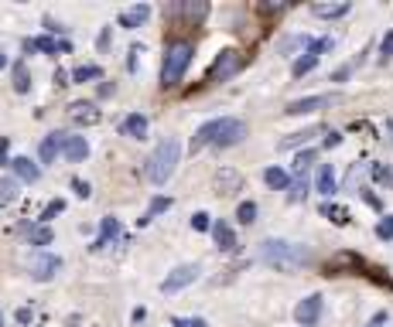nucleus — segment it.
Masks as SVG:
<instances>
[{
  "instance_id": "f257e3e1",
  "label": "nucleus",
  "mask_w": 393,
  "mask_h": 327,
  "mask_svg": "<svg viewBox=\"0 0 393 327\" xmlns=\"http://www.w3.org/2000/svg\"><path fill=\"white\" fill-rule=\"evenodd\" d=\"M260 259L274 269H281V273H294L301 266L312 263V252L298 246V242H284V239H267L264 246H260Z\"/></svg>"
},
{
  "instance_id": "f03ea898",
  "label": "nucleus",
  "mask_w": 393,
  "mask_h": 327,
  "mask_svg": "<svg viewBox=\"0 0 393 327\" xmlns=\"http://www.w3.org/2000/svg\"><path fill=\"white\" fill-rule=\"evenodd\" d=\"M178 160H181V143L174 140V137H164V140L154 147V154L147 157V181L151 185H168V177L178 171Z\"/></svg>"
},
{
  "instance_id": "7ed1b4c3",
  "label": "nucleus",
  "mask_w": 393,
  "mask_h": 327,
  "mask_svg": "<svg viewBox=\"0 0 393 327\" xmlns=\"http://www.w3.org/2000/svg\"><path fill=\"white\" fill-rule=\"evenodd\" d=\"M191 55H195V45L191 41H168L164 45V65H161V85H178L181 78H185V72H189L191 65Z\"/></svg>"
},
{
  "instance_id": "20e7f679",
  "label": "nucleus",
  "mask_w": 393,
  "mask_h": 327,
  "mask_svg": "<svg viewBox=\"0 0 393 327\" xmlns=\"http://www.w3.org/2000/svg\"><path fill=\"white\" fill-rule=\"evenodd\" d=\"M239 68H243V55L233 51V48H226V51L216 55V62L209 68V82H226V78H233Z\"/></svg>"
},
{
  "instance_id": "39448f33",
  "label": "nucleus",
  "mask_w": 393,
  "mask_h": 327,
  "mask_svg": "<svg viewBox=\"0 0 393 327\" xmlns=\"http://www.w3.org/2000/svg\"><path fill=\"white\" fill-rule=\"evenodd\" d=\"M199 273H202V269H199V266H195V263H185V266H178L174 273H168V280L161 283V294H164V296H171V294H181L185 286H191V283L199 280Z\"/></svg>"
},
{
  "instance_id": "423d86ee",
  "label": "nucleus",
  "mask_w": 393,
  "mask_h": 327,
  "mask_svg": "<svg viewBox=\"0 0 393 327\" xmlns=\"http://www.w3.org/2000/svg\"><path fill=\"white\" fill-rule=\"evenodd\" d=\"M322 311H325L322 294H312V296H304L298 307H294V321H298L301 327H314V324H318V317H322Z\"/></svg>"
},
{
  "instance_id": "0eeeda50",
  "label": "nucleus",
  "mask_w": 393,
  "mask_h": 327,
  "mask_svg": "<svg viewBox=\"0 0 393 327\" xmlns=\"http://www.w3.org/2000/svg\"><path fill=\"white\" fill-rule=\"evenodd\" d=\"M243 137H247V123L233 120V116H222V126H219V133H216V147H236Z\"/></svg>"
},
{
  "instance_id": "6e6552de",
  "label": "nucleus",
  "mask_w": 393,
  "mask_h": 327,
  "mask_svg": "<svg viewBox=\"0 0 393 327\" xmlns=\"http://www.w3.org/2000/svg\"><path fill=\"white\" fill-rule=\"evenodd\" d=\"M62 269V259L59 256H51V252H41V256H34L31 259V280L38 283H48L55 273Z\"/></svg>"
},
{
  "instance_id": "1a4fd4ad",
  "label": "nucleus",
  "mask_w": 393,
  "mask_h": 327,
  "mask_svg": "<svg viewBox=\"0 0 393 327\" xmlns=\"http://www.w3.org/2000/svg\"><path fill=\"white\" fill-rule=\"evenodd\" d=\"M59 150L65 154V160H86L89 157V143H86V137H65V133H59Z\"/></svg>"
},
{
  "instance_id": "9d476101",
  "label": "nucleus",
  "mask_w": 393,
  "mask_h": 327,
  "mask_svg": "<svg viewBox=\"0 0 393 327\" xmlns=\"http://www.w3.org/2000/svg\"><path fill=\"white\" fill-rule=\"evenodd\" d=\"M332 95H308V99H294V103H287V116H304V113H314V109L329 106Z\"/></svg>"
},
{
  "instance_id": "9b49d317",
  "label": "nucleus",
  "mask_w": 393,
  "mask_h": 327,
  "mask_svg": "<svg viewBox=\"0 0 393 327\" xmlns=\"http://www.w3.org/2000/svg\"><path fill=\"white\" fill-rule=\"evenodd\" d=\"M222 120H209V123L199 126V133L191 137V150H202L205 143H216V133H219Z\"/></svg>"
},
{
  "instance_id": "f8f14e48",
  "label": "nucleus",
  "mask_w": 393,
  "mask_h": 327,
  "mask_svg": "<svg viewBox=\"0 0 393 327\" xmlns=\"http://www.w3.org/2000/svg\"><path fill=\"white\" fill-rule=\"evenodd\" d=\"M11 167H14V174L21 177V181H31V185L41 177V167L31 164V157H14V160H11Z\"/></svg>"
},
{
  "instance_id": "ddd939ff",
  "label": "nucleus",
  "mask_w": 393,
  "mask_h": 327,
  "mask_svg": "<svg viewBox=\"0 0 393 327\" xmlns=\"http://www.w3.org/2000/svg\"><path fill=\"white\" fill-rule=\"evenodd\" d=\"M147 17H151V7H147V4H137V7H130V11L120 14V28H130V31H134V28H141Z\"/></svg>"
},
{
  "instance_id": "4468645a",
  "label": "nucleus",
  "mask_w": 393,
  "mask_h": 327,
  "mask_svg": "<svg viewBox=\"0 0 393 327\" xmlns=\"http://www.w3.org/2000/svg\"><path fill=\"white\" fill-rule=\"evenodd\" d=\"M212 235H216V246H219L222 252H233L239 242H236V235L233 229L226 225V222H212Z\"/></svg>"
},
{
  "instance_id": "2eb2a0df",
  "label": "nucleus",
  "mask_w": 393,
  "mask_h": 327,
  "mask_svg": "<svg viewBox=\"0 0 393 327\" xmlns=\"http://www.w3.org/2000/svg\"><path fill=\"white\" fill-rule=\"evenodd\" d=\"M120 130H124L126 137H134V140H144V137H147V116H141V113H130Z\"/></svg>"
},
{
  "instance_id": "dca6fc26",
  "label": "nucleus",
  "mask_w": 393,
  "mask_h": 327,
  "mask_svg": "<svg viewBox=\"0 0 393 327\" xmlns=\"http://www.w3.org/2000/svg\"><path fill=\"white\" fill-rule=\"evenodd\" d=\"M314 187H318V194H325V198L335 194V171H332V164H322V167H318Z\"/></svg>"
},
{
  "instance_id": "f3484780",
  "label": "nucleus",
  "mask_w": 393,
  "mask_h": 327,
  "mask_svg": "<svg viewBox=\"0 0 393 327\" xmlns=\"http://www.w3.org/2000/svg\"><path fill=\"white\" fill-rule=\"evenodd\" d=\"M216 185H219V194H233V191L243 187V177L236 171H229V167H222V171L216 174Z\"/></svg>"
},
{
  "instance_id": "a211bd4d",
  "label": "nucleus",
  "mask_w": 393,
  "mask_h": 327,
  "mask_svg": "<svg viewBox=\"0 0 393 327\" xmlns=\"http://www.w3.org/2000/svg\"><path fill=\"white\" fill-rule=\"evenodd\" d=\"M72 120H76V123H99V109L93 106V103H72Z\"/></svg>"
},
{
  "instance_id": "6ab92c4d",
  "label": "nucleus",
  "mask_w": 393,
  "mask_h": 327,
  "mask_svg": "<svg viewBox=\"0 0 393 327\" xmlns=\"http://www.w3.org/2000/svg\"><path fill=\"white\" fill-rule=\"evenodd\" d=\"M312 14L314 17H325V21H332V17H346L349 14V4H346V0H339V4H312Z\"/></svg>"
},
{
  "instance_id": "aec40b11",
  "label": "nucleus",
  "mask_w": 393,
  "mask_h": 327,
  "mask_svg": "<svg viewBox=\"0 0 393 327\" xmlns=\"http://www.w3.org/2000/svg\"><path fill=\"white\" fill-rule=\"evenodd\" d=\"M116 232H120V225H116V218H103V232H99V239H96L89 249L99 252V249H106L110 246V239H116Z\"/></svg>"
},
{
  "instance_id": "412c9836",
  "label": "nucleus",
  "mask_w": 393,
  "mask_h": 327,
  "mask_svg": "<svg viewBox=\"0 0 393 327\" xmlns=\"http://www.w3.org/2000/svg\"><path fill=\"white\" fill-rule=\"evenodd\" d=\"M264 181H267L274 191H284V187H291V174L281 171V167H267V171H264Z\"/></svg>"
},
{
  "instance_id": "4be33fe9",
  "label": "nucleus",
  "mask_w": 393,
  "mask_h": 327,
  "mask_svg": "<svg viewBox=\"0 0 393 327\" xmlns=\"http://www.w3.org/2000/svg\"><path fill=\"white\" fill-rule=\"evenodd\" d=\"M28 48H31V51H51V55H55V51H69V45H59V41H51V38H31V41H28Z\"/></svg>"
},
{
  "instance_id": "5701e85b",
  "label": "nucleus",
  "mask_w": 393,
  "mask_h": 327,
  "mask_svg": "<svg viewBox=\"0 0 393 327\" xmlns=\"http://www.w3.org/2000/svg\"><path fill=\"white\" fill-rule=\"evenodd\" d=\"M312 137H318V126H312V130H301V133H291L287 140H281V150H291V147H301V143H308Z\"/></svg>"
},
{
  "instance_id": "b1692460",
  "label": "nucleus",
  "mask_w": 393,
  "mask_h": 327,
  "mask_svg": "<svg viewBox=\"0 0 393 327\" xmlns=\"http://www.w3.org/2000/svg\"><path fill=\"white\" fill-rule=\"evenodd\" d=\"M17 202V181L14 177H4L0 181V204H14Z\"/></svg>"
},
{
  "instance_id": "393cba45",
  "label": "nucleus",
  "mask_w": 393,
  "mask_h": 327,
  "mask_svg": "<svg viewBox=\"0 0 393 327\" xmlns=\"http://www.w3.org/2000/svg\"><path fill=\"white\" fill-rule=\"evenodd\" d=\"M322 215L332 218L335 225H349V218H352L346 208H339V204H322Z\"/></svg>"
},
{
  "instance_id": "a878e982",
  "label": "nucleus",
  "mask_w": 393,
  "mask_h": 327,
  "mask_svg": "<svg viewBox=\"0 0 393 327\" xmlns=\"http://www.w3.org/2000/svg\"><path fill=\"white\" fill-rule=\"evenodd\" d=\"M174 11H185L189 21H202V17L209 14V4H202V0H199V4H181V7H174Z\"/></svg>"
},
{
  "instance_id": "bb28decb",
  "label": "nucleus",
  "mask_w": 393,
  "mask_h": 327,
  "mask_svg": "<svg viewBox=\"0 0 393 327\" xmlns=\"http://www.w3.org/2000/svg\"><path fill=\"white\" fill-rule=\"evenodd\" d=\"M28 242H31V246H48V242H51V229H48V225H34L31 232H28Z\"/></svg>"
},
{
  "instance_id": "cd10ccee",
  "label": "nucleus",
  "mask_w": 393,
  "mask_h": 327,
  "mask_svg": "<svg viewBox=\"0 0 393 327\" xmlns=\"http://www.w3.org/2000/svg\"><path fill=\"white\" fill-rule=\"evenodd\" d=\"M236 218H239V225H253V222H257V204L243 202L239 208H236Z\"/></svg>"
},
{
  "instance_id": "c85d7f7f",
  "label": "nucleus",
  "mask_w": 393,
  "mask_h": 327,
  "mask_svg": "<svg viewBox=\"0 0 393 327\" xmlns=\"http://www.w3.org/2000/svg\"><path fill=\"white\" fill-rule=\"evenodd\" d=\"M55 154H59V133H51L45 143H41V160H55Z\"/></svg>"
},
{
  "instance_id": "c756f323",
  "label": "nucleus",
  "mask_w": 393,
  "mask_h": 327,
  "mask_svg": "<svg viewBox=\"0 0 393 327\" xmlns=\"http://www.w3.org/2000/svg\"><path fill=\"white\" fill-rule=\"evenodd\" d=\"M103 76V68H99V65H82V68H76V72H72V78H76V82H86V78H99Z\"/></svg>"
},
{
  "instance_id": "7c9ffc66",
  "label": "nucleus",
  "mask_w": 393,
  "mask_h": 327,
  "mask_svg": "<svg viewBox=\"0 0 393 327\" xmlns=\"http://www.w3.org/2000/svg\"><path fill=\"white\" fill-rule=\"evenodd\" d=\"M164 208H171V202H168V198H154V202H151V212H147L144 218H137V225H147V222H151L157 212H164Z\"/></svg>"
},
{
  "instance_id": "2f4dec72",
  "label": "nucleus",
  "mask_w": 393,
  "mask_h": 327,
  "mask_svg": "<svg viewBox=\"0 0 393 327\" xmlns=\"http://www.w3.org/2000/svg\"><path fill=\"white\" fill-rule=\"evenodd\" d=\"M314 65H318V55H312V51H308L304 58H298V62H294V76H304V72H312Z\"/></svg>"
},
{
  "instance_id": "473e14b6",
  "label": "nucleus",
  "mask_w": 393,
  "mask_h": 327,
  "mask_svg": "<svg viewBox=\"0 0 393 327\" xmlns=\"http://www.w3.org/2000/svg\"><path fill=\"white\" fill-rule=\"evenodd\" d=\"M59 212H65V202H48V204H45V212H41V225H48V222L59 215Z\"/></svg>"
},
{
  "instance_id": "72a5a7b5",
  "label": "nucleus",
  "mask_w": 393,
  "mask_h": 327,
  "mask_svg": "<svg viewBox=\"0 0 393 327\" xmlns=\"http://www.w3.org/2000/svg\"><path fill=\"white\" fill-rule=\"evenodd\" d=\"M191 229H195V232H205V229H212V218L205 215V212H195V215H191Z\"/></svg>"
},
{
  "instance_id": "f704fd0d",
  "label": "nucleus",
  "mask_w": 393,
  "mask_h": 327,
  "mask_svg": "<svg viewBox=\"0 0 393 327\" xmlns=\"http://www.w3.org/2000/svg\"><path fill=\"white\" fill-rule=\"evenodd\" d=\"M308 194V181H298V185H291V191H287V202H301Z\"/></svg>"
},
{
  "instance_id": "c9c22d12",
  "label": "nucleus",
  "mask_w": 393,
  "mask_h": 327,
  "mask_svg": "<svg viewBox=\"0 0 393 327\" xmlns=\"http://www.w3.org/2000/svg\"><path fill=\"white\" fill-rule=\"evenodd\" d=\"M314 160V150H304V154H298V160H294V171L298 174H304L308 171V164Z\"/></svg>"
},
{
  "instance_id": "e433bc0d",
  "label": "nucleus",
  "mask_w": 393,
  "mask_h": 327,
  "mask_svg": "<svg viewBox=\"0 0 393 327\" xmlns=\"http://www.w3.org/2000/svg\"><path fill=\"white\" fill-rule=\"evenodd\" d=\"M377 235L379 239H393V215H387L383 222L377 225Z\"/></svg>"
},
{
  "instance_id": "4c0bfd02",
  "label": "nucleus",
  "mask_w": 393,
  "mask_h": 327,
  "mask_svg": "<svg viewBox=\"0 0 393 327\" xmlns=\"http://www.w3.org/2000/svg\"><path fill=\"white\" fill-rule=\"evenodd\" d=\"M379 58H383V62H390L393 58V31L383 38V45H379Z\"/></svg>"
},
{
  "instance_id": "58836bf2",
  "label": "nucleus",
  "mask_w": 393,
  "mask_h": 327,
  "mask_svg": "<svg viewBox=\"0 0 393 327\" xmlns=\"http://www.w3.org/2000/svg\"><path fill=\"white\" fill-rule=\"evenodd\" d=\"M171 324L174 327H205V321L202 317H174Z\"/></svg>"
},
{
  "instance_id": "ea45409f",
  "label": "nucleus",
  "mask_w": 393,
  "mask_h": 327,
  "mask_svg": "<svg viewBox=\"0 0 393 327\" xmlns=\"http://www.w3.org/2000/svg\"><path fill=\"white\" fill-rule=\"evenodd\" d=\"M17 93H28V72L24 68H17V82H14Z\"/></svg>"
},
{
  "instance_id": "a19ab883",
  "label": "nucleus",
  "mask_w": 393,
  "mask_h": 327,
  "mask_svg": "<svg viewBox=\"0 0 393 327\" xmlns=\"http://www.w3.org/2000/svg\"><path fill=\"white\" fill-rule=\"evenodd\" d=\"M373 181H390V171H387V167H383V164H373Z\"/></svg>"
},
{
  "instance_id": "79ce46f5",
  "label": "nucleus",
  "mask_w": 393,
  "mask_h": 327,
  "mask_svg": "<svg viewBox=\"0 0 393 327\" xmlns=\"http://www.w3.org/2000/svg\"><path fill=\"white\" fill-rule=\"evenodd\" d=\"M72 187H76V194H79V198H89V185H86V181L72 177Z\"/></svg>"
},
{
  "instance_id": "37998d69",
  "label": "nucleus",
  "mask_w": 393,
  "mask_h": 327,
  "mask_svg": "<svg viewBox=\"0 0 393 327\" xmlns=\"http://www.w3.org/2000/svg\"><path fill=\"white\" fill-rule=\"evenodd\" d=\"M0 167H11V157H7V140H0Z\"/></svg>"
},
{
  "instance_id": "c03bdc74",
  "label": "nucleus",
  "mask_w": 393,
  "mask_h": 327,
  "mask_svg": "<svg viewBox=\"0 0 393 327\" xmlns=\"http://www.w3.org/2000/svg\"><path fill=\"white\" fill-rule=\"evenodd\" d=\"M339 143H342V137H339V133H329V137H325V147H339Z\"/></svg>"
},
{
  "instance_id": "a18cd8bd",
  "label": "nucleus",
  "mask_w": 393,
  "mask_h": 327,
  "mask_svg": "<svg viewBox=\"0 0 393 327\" xmlns=\"http://www.w3.org/2000/svg\"><path fill=\"white\" fill-rule=\"evenodd\" d=\"M383 324H387V313L379 311V313H377V317H373V321H369V327H383Z\"/></svg>"
},
{
  "instance_id": "49530a36",
  "label": "nucleus",
  "mask_w": 393,
  "mask_h": 327,
  "mask_svg": "<svg viewBox=\"0 0 393 327\" xmlns=\"http://www.w3.org/2000/svg\"><path fill=\"white\" fill-rule=\"evenodd\" d=\"M17 321H21V324H28V321H31V311H28V307H21V311H17Z\"/></svg>"
},
{
  "instance_id": "de8ad7c7",
  "label": "nucleus",
  "mask_w": 393,
  "mask_h": 327,
  "mask_svg": "<svg viewBox=\"0 0 393 327\" xmlns=\"http://www.w3.org/2000/svg\"><path fill=\"white\" fill-rule=\"evenodd\" d=\"M65 78H69V76H65L62 68H55V85H69V82H65Z\"/></svg>"
},
{
  "instance_id": "09e8293b",
  "label": "nucleus",
  "mask_w": 393,
  "mask_h": 327,
  "mask_svg": "<svg viewBox=\"0 0 393 327\" xmlns=\"http://www.w3.org/2000/svg\"><path fill=\"white\" fill-rule=\"evenodd\" d=\"M362 198H366V204H373V208H379V198H377V194H369V191H366Z\"/></svg>"
},
{
  "instance_id": "8fccbe9b",
  "label": "nucleus",
  "mask_w": 393,
  "mask_h": 327,
  "mask_svg": "<svg viewBox=\"0 0 393 327\" xmlns=\"http://www.w3.org/2000/svg\"><path fill=\"white\" fill-rule=\"evenodd\" d=\"M144 317H147V311H144V307H137V311H134V324H141Z\"/></svg>"
},
{
  "instance_id": "3c124183",
  "label": "nucleus",
  "mask_w": 393,
  "mask_h": 327,
  "mask_svg": "<svg viewBox=\"0 0 393 327\" xmlns=\"http://www.w3.org/2000/svg\"><path fill=\"white\" fill-rule=\"evenodd\" d=\"M0 68H7V55H0Z\"/></svg>"
},
{
  "instance_id": "603ef678",
  "label": "nucleus",
  "mask_w": 393,
  "mask_h": 327,
  "mask_svg": "<svg viewBox=\"0 0 393 327\" xmlns=\"http://www.w3.org/2000/svg\"><path fill=\"white\" fill-rule=\"evenodd\" d=\"M390 143H393V120H390Z\"/></svg>"
},
{
  "instance_id": "864d4df0",
  "label": "nucleus",
  "mask_w": 393,
  "mask_h": 327,
  "mask_svg": "<svg viewBox=\"0 0 393 327\" xmlns=\"http://www.w3.org/2000/svg\"><path fill=\"white\" fill-rule=\"evenodd\" d=\"M0 327H4V317H0Z\"/></svg>"
}]
</instances>
